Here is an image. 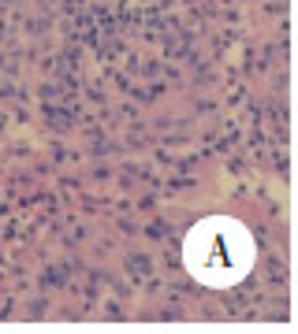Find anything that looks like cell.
Here are the masks:
<instances>
[{"mask_svg": "<svg viewBox=\"0 0 298 334\" xmlns=\"http://www.w3.org/2000/svg\"><path fill=\"white\" fill-rule=\"evenodd\" d=\"M183 260H187L190 275L198 282L235 286L250 271V264H254V242H250V230L238 219L213 216V219H201L187 234Z\"/></svg>", "mask_w": 298, "mask_h": 334, "instance_id": "1", "label": "cell"}]
</instances>
